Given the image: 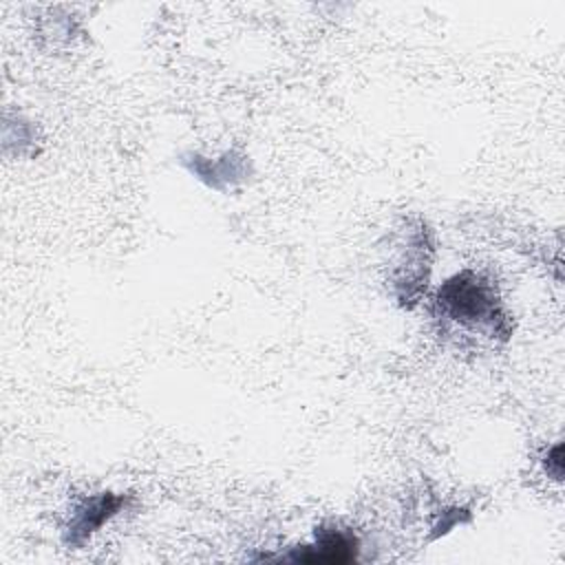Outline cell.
I'll return each instance as SVG.
<instances>
[{"mask_svg":"<svg viewBox=\"0 0 565 565\" xmlns=\"http://www.w3.org/2000/svg\"><path fill=\"white\" fill-rule=\"evenodd\" d=\"M435 260V236L426 218L404 216L388 238L386 280L402 309H415L428 289Z\"/></svg>","mask_w":565,"mask_h":565,"instance_id":"7a4b0ae2","label":"cell"},{"mask_svg":"<svg viewBox=\"0 0 565 565\" xmlns=\"http://www.w3.org/2000/svg\"><path fill=\"white\" fill-rule=\"evenodd\" d=\"M360 536L340 523H320L311 541L289 547L287 552L274 556L263 554L256 561H278V563H307V565H351L360 561Z\"/></svg>","mask_w":565,"mask_h":565,"instance_id":"3957f363","label":"cell"},{"mask_svg":"<svg viewBox=\"0 0 565 565\" xmlns=\"http://www.w3.org/2000/svg\"><path fill=\"white\" fill-rule=\"evenodd\" d=\"M543 466H545V472L554 479V481H561L563 479V444H554L545 459H543Z\"/></svg>","mask_w":565,"mask_h":565,"instance_id":"52a82bcc","label":"cell"},{"mask_svg":"<svg viewBox=\"0 0 565 565\" xmlns=\"http://www.w3.org/2000/svg\"><path fill=\"white\" fill-rule=\"evenodd\" d=\"M179 163L203 185L225 192L234 185L245 183L252 177V161L245 152L225 150L218 157H205L201 152H183Z\"/></svg>","mask_w":565,"mask_h":565,"instance_id":"5b68a950","label":"cell"},{"mask_svg":"<svg viewBox=\"0 0 565 565\" xmlns=\"http://www.w3.org/2000/svg\"><path fill=\"white\" fill-rule=\"evenodd\" d=\"M472 521V512L468 508L461 505H441L435 512V519L430 521V534L428 541H435L439 536H446L452 527L457 525H466Z\"/></svg>","mask_w":565,"mask_h":565,"instance_id":"8992f818","label":"cell"},{"mask_svg":"<svg viewBox=\"0 0 565 565\" xmlns=\"http://www.w3.org/2000/svg\"><path fill=\"white\" fill-rule=\"evenodd\" d=\"M430 313L444 327L490 342H508L514 333V320L503 305L497 282L477 269H461L448 276L430 296Z\"/></svg>","mask_w":565,"mask_h":565,"instance_id":"6da1fadb","label":"cell"},{"mask_svg":"<svg viewBox=\"0 0 565 565\" xmlns=\"http://www.w3.org/2000/svg\"><path fill=\"white\" fill-rule=\"evenodd\" d=\"M132 503V494L113 492V490H99L84 494L77 499L62 525L60 539L62 545L68 550H82L86 543L117 514H121Z\"/></svg>","mask_w":565,"mask_h":565,"instance_id":"277c9868","label":"cell"}]
</instances>
